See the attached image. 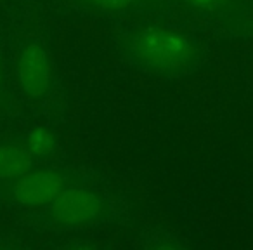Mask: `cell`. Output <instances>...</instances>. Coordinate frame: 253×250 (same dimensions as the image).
Masks as SVG:
<instances>
[{"mask_svg":"<svg viewBox=\"0 0 253 250\" xmlns=\"http://www.w3.org/2000/svg\"><path fill=\"white\" fill-rule=\"evenodd\" d=\"M50 145H52V136L45 129H35L30 134L28 148L32 151V155H45L49 151Z\"/></svg>","mask_w":253,"mask_h":250,"instance_id":"obj_6","label":"cell"},{"mask_svg":"<svg viewBox=\"0 0 253 250\" xmlns=\"http://www.w3.org/2000/svg\"><path fill=\"white\" fill-rule=\"evenodd\" d=\"M49 54L39 44H28L18 57V78L23 91L32 98H40L50 85Z\"/></svg>","mask_w":253,"mask_h":250,"instance_id":"obj_3","label":"cell"},{"mask_svg":"<svg viewBox=\"0 0 253 250\" xmlns=\"http://www.w3.org/2000/svg\"><path fill=\"white\" fill-rule=\"evenodd\" d=\"M132 54L153 70H179L194 56V47L187 37L170 28L149 26L132 40Z\"/></svg>","mask_w":253,"mask_h":250,"instance_id":"obj_1","label":"cell"},{"mask_svg":"<svg viewBox=\"0 0 253 250\" xmlns=\"http://www.w3.org/2000/svg\"><path fill=\"white\" fill-rule=\"evenodd\" d=\"M32 151L26 145H0V179H18L32 167Z\"/></svg>","mask_w":253,"mask_h":250,"instance_id":"obj_5","label":"cell"},{"mask_svg":"<svg viewBox=\"0 0 253 250\" xmlns=\"http://www.w3.org/2000/svg\"><path fill=\"white\" fill-rule=\"evenodd\" d=\"M64 190V179L54 172H26L18 177L12 195L23 205H49Z\"/></svg>","mask_w":253,"mask_h":250,"instance_id":"obj_4","label":"cell"},{"mask_svg":"<svg viewBox=\"0 0 253 250\" xmlns=\"http://www.w3.org/2000/svg\"><path fill=\"white\" fill-rule=\"evenodd\" d=\"M102 203L94 193L80 188L63 190L49 203V215L52 221L66 226L87 224L99 217Z\"/></svg>","mask_w":253,"mask_h":250,"instance_id":"obj_2","label":"cell"},{"mask_svg":"<svg viewBox=\"0 0 253 250\" xmlns=\"http://www.w3.org/2000/svg\"><path fill=\"white\" fill-rule=\"evenodd\" d=\"M189 4L196 5V7H201V9H211L220 2V0H187Z\"/></svg>","mask_w":253,"mask_h":250,"instance_id":"obj_8","label":"cell"},{"mask_svg":"<svg viewBox=\"0 0 253 250\" xmlns=\"http://www.w3.org/2000/svg\"><path fill=\"white\" fill-rule=\"evenodd\" d=\"M90 2L106 11H120V9L128 7L134 0H90Z\"/></svg>","mask_w":253,"mask_h":250,"instance_id":"obj_7","label":"cell"}]
</instances>
